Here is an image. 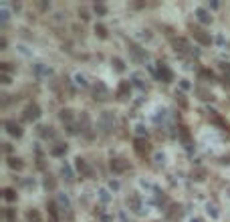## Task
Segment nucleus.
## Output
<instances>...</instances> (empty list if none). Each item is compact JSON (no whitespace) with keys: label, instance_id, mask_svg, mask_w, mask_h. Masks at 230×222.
Segmentation results:
<instances>
[{"label":"nucleus","instance_id":"obj_28","mask_svg":"<svg viewBox=\"0 0 230 222\" xmlns=\"http://www.w3.org/2000/svg\"><path fill=\"white\" fill-rule=\"evenodd\" d=\"M26 218H28V222H41V214H39L36 210H28Z\"/></svg>","mask_w":230,"mask_h":222},{"label":"nucleus","instance_id":"obj_17","mask_svg":"<svg viewBox=\"0 0 230 222\" xmlns=\"http://www.w3.org/2000/svg\"><path fill=\"white\" fill-rule=\"evenodd\" d=\"M8 18H10V6L6 2H2L0 4V24H6Z\"/></svg>","mask_w":230,"mask_h":222},{"label":"nucleus","instance_id":"obj_40","mask_svg":"<svg viewBox=\"0 0 230 222\" xmlns=\"http://www.w3.org/2000/svg\"><path fill=\"white\" fill-rule=\"evenodd\" d=\"M220 67H222V71H224L226 75H230V63H222Z\"/></svg>","mask_w":230,"mask_h":222},{"label":"nucleus","instance_id":"obj_9","mask_svg":"<svg viewBox=\"0 0 230 222\" xmlns=\"http://www.w3.org/2000/svg\"><path fill=\"white\" fill-rule=\"evenodd\" d=\"M194 16H196L198 22H202V24H210V22H212V14H210L204 6H198L196 10H194Z\"/></svg>","mask_w":230,"mask_h":222},{"label":"nucleus","instance_id":"obj_26","mask_svg":"<svg viewBox=\"0 0 230 222\" xmlns=\"http://www.w3.org/2000/svg\"><path fill=\"white\" fill-rule=\"evenodd\" d=\"M93 10H95V14H99V16H105V14H107V6L101 4V2H97L93 6Z\"/></svg>","mask_w":230,"mask_h":222},{"label":"nucleus","instance_id":"obj_2","mask_svg":"<svg viewBox=\"0 0 230 222\" xmlns=\"http://www.w3.org/2000/svg\"><path fill=\"white\" fill-rule=\"evenodd\" d=\"M156 73H157V77H160L163 83H172V81H174V73H172V69H169L166 63H157Z\"/></svg>","mask_w":230,"mask_h":222},{"label":"nucleus","instance_id":"obj_19","mask_svg":"<svg viewBox=\"0 0 230 222\" xmlns=\"http://www.w3.org/2000/svg\"><path fill=\"white\" fill-rule=\"evenodd\" d=\"M206 212L210 214V218H214V220H218L220 218V212H218V206L214 204V202H210L208 206H206Z\"/></svg>","mask_w":230,"mask_h":222},{"label":"nucleus","instance_id":"obj_39","mask_svg":"<svg viewBox=\"0 0 230 222\" xmlns=\"http://www.w3.org/2000/svg\"><path fill=\"white\" fill-rule=\"evenodd\" d=\"M109 188H111V190H115V192H117V190L121 188V184H119V182H117V180H111V182H109Z\"/></svg>","mask_w":230,"mask_h":222},{"label":"nucleus","instance_id":"obj_37","mask_svg":"<svg viewBox=\"0 0 230 222\" xmlns=\"http://www.w3.org/2000/svg\"><path fill=\"white\" fill-rule=\"evenodd\" d=\"M0 69H2V73H10V71H12V65H10V63H2V65H0Z\"/></svg>","mask_w":230,"mask_h":222},{"label":"nucleus","instance_id":"obj_30","mask_svg":"<svg viewBox=\"0 0 230 222\" xmlns=\"http://www.w3.org/2000/svg\"><path fill=\"white\" fill-rule=\"evenodd\" d=\"M95 33L99 34L101 39H105V36H107V28L103 27V24H95Z\"/></svg>","mask_w":230,"mask_h":222},{"label":"nucleus","instance_id":"obj_33","mask_svg":"<svg viewBox=\"0 0 230 222\" xmlns=\"http://www.w3.org/2000/svg\"><path fill=\"white\" fill-rule=\"evenodd\" d=\"M198 95H200V99H206V101L212 99V93H210V91H206V89H202V87L198 89Z\"/></svg>","mask_w":230,"mask_h":222},{"label":"nucleus","instance_id":"obj_41","mask_svg":"<svg viewBox=\"0 0 230 222\" xmlns=\"http://www.w3.org/2000/svg\"><path fill=\"white\" fill-rule=\"evenodd\" d=\"M6 216H8V220L12 222V220H14V210H12V208H6Z\"/></svg>","mask_w":230,"mask_h":222},{"label":"nucleus","instance_id":"obj_34","mask_svg":"<svg viewBox=\"0 0 230 222\" xmlns=\"http://www.w3.org/2000/svg\"><path fill=\"white\" fill-rule=\"evenodd\" d=\"M154 161H156V166H163V164H166V155H163V154H156V155H154Z\"/></svg>","mask_w":230,"mask_h":222},{"label":"nucleus","instance_id":"obj_44","mask_svg":"<svg viewBox=\"0 0 230 222\" xmlns=\"http://www.w3.org/2000/svg\"><path fill=\"white\" fill-rule=\"evenodd\" d=\"M119 222H127V218H125V214H123V212H119Z\"/></svg>","mask_w":230,"mask_h":222},{"label":"nucleus","instance_id":"obj_27","mask_svg":"<svg viewBox=\"0 0 230 222\" xmlns=\"http://www.w3.org/2000/svg\"><path fill=\"white\" fill-rule=\"evenodd\" d=\"M67 152V145H63V143H59V145H54L53 149H51V155H63Z\"/></svg>","mask_w":230,"mask_h":222},{"label":"nucleus","instance_id":"obj_38","mask_svg":"<svg viewBox=\"0 0 230 222\" xmlns=\"http://www.w3.org/2000/svg\"><path fill=\"white\" fill-rule=\"evenodd\" d=\"M45 186H47V188H51V190L54 188V180H53V176H47V180H45Z\"/></svg>","mask_w":230,"mask_h":222},{"label":"nucleus","instance_id":"obj_35","mask_svg":"<svg viewBox=\"0 0 230 222\" xmlns=\"http://www.w3.org/2000/svg\"><path fill=\"white\" fill-rule=\"evenodd\" d=\"M135 133H137V135H143V137H145V135H148V129L143 127V125H135Z\"/></svg>","mask_w":230,"mask_h":222},{"label":"nucleus","instance_id":"obj_24","mask_svg":"<svg viewBox=\"0 0 230 222\" xmlns=\"http://www.w3.org/2000/svg\"><path fill=\"white\" fill-rule=\"evenodd\" d=\"M73 79H75V83H77L79 87H87V77H85L83 73H75Z\"/></svg>","mask_w":230,"mask_h":222},{"label":"nucleus","instance_id":"obj_20","mask_svg":"<svg viewBox=\"0 0 230 222\" xmlns=\"http://www.w3.org/2000/svg\"><path fill=\"white\" fill-rule=\"evenodd\" d=\"M111 65H113L115 71H119V73H123V71H125V63H123L119 57H113V59H111Z\"/></svg>","mask_w":230,"mask_h":222},{"label":"nucleus","instance_id":"obj_10","mask_svg":"<svg viewBox=\"0 0 230 222\" xmlns=\"http://www.w3.org/2000/svg\"><path fill=\"white\" fill-rule=\"evenodd\" d=\"M4 127H6V131L10 135H14V137H20V135H22V127L14 119H8L6 123H4Z\"/></svg>","mask_w":230,"mask_h":222},{"label":"nucleus","instance_id":"obj_13","mask_svg":"<svg viewBox=\"0 0 230 222\" xmlns=\"http://www.w3.org/2000/svg\"><path fill=\"white\" fill-rule=\"evenodd\" d=\"M111 170H113L115 174H121V172L127 170V164H125V160H121V158H113V160H111Z\"/></svg>","mask_w":230,"mask_h":222},{"label":"nucleus","instance_id":"obj_16","mask_svg":"<svg viewBox=\"0 0 230 222\" xmlns=\"http://www.w3.org/2000/svg\"><path fill=\"white\" fill-rule=\"evenodd\" d=\"M135 152L139 155H143V154H148V152H149V143L143 139V137H137V139H135Z\"/></svg>","mask_w":230,"mask_h":222},{"label":"nucleus","instance_id":"obj_36","mask_svg":"<svg viewBox=\"0 0 230 222\" xmlns=\"http://www.w3.org/2000/svg\"><path fill=\"white\" fill-rule=\"evenodd\" d=\"M0 83H2V85H10V75L2 73V75H0Z\"/></svg>","mask_w":230,"mask_h":222},{"label":"nucleus","instance_id":"obj_6","mask_svg":"<svg viewBox=\"0 0 230 222\" xmlns=\"http://www.w3.org/2000/svg\"><path fill=\"white\" fill-rule=\"evenodd\" d=\"M192 34H194V39H196L200 45H210V42H212V36H210L206 30H202V28L192 27Z\"/></svg>","mask_w":230,"mask_h":222},{"label":"nucleus","instance_id":"obj_8","mask_svg":"<svg viewBox=\"0 0 230 222\" xmlns=\"http://www.w3.org/2000/svg\"><path fill=\"white\" fill-rule=\"evenodd\" d=\"M129 53H131V57L135 61H139V63H145L148 61V53H145V48L137 47V45H129Z\"/></svg>","mask_w":230,"mask_h":222},{"label":"nucleus","instance_id":"obj_18","mask_svg":"<svg viewBox=\"0 0 230 222\" xmlns=\"http://www.w3.org/2000/svg\"><path fill=\"white\" fill-rule=\"evenodd\" d=\"M97 198H99V202H103V204H109V202H111V194H109L107 188H99Z\"/></svg>","mask_w":230,"mask_h":222},{"label":"nucleus","instance_id":"obj_7","mask_svg":"<svg viewBox=\"0 0 230 222\" xmlns=\"http://www.w3.org/2000/svg\"><path fill=\"white\" fill-rule=\"evenodd\" d=\"M34 75H36L39 79H48V77L53 75V69L48 67V65H45V63H36V65H34Z\"/></svg>","mask_w":230,"mask_h":222},{"label":"nucleus","instance_id":"obj_25","mask_svg":"<svg viewBox=\"0 0 230 222\" xmlns=\"http://www.w3.org/2000/svg\"><path fill=\"white\" fill-rule=\"evenodd\" d=\"M8 166L12 170H20L22 168V160L20 158H8Z\"/></svg>","mask_w":230,"mask_h":222},{"label":"nucleus","instance_id":"obj_5","mask_svg":"<svg viewBox=\"0 0 230 222\" xmlns=\"http://www.w3.org/2000/svg\"><path fill=\"white\" fill-rule=\"evenodd\" d=\"M39 117H41V107H39L36 103L26 105V109H24V119L26 121H36Z\"/></svg>","mask_w":230,"mask_h":222},{"label":"nucleus","instance_id":"obj_46","mask_svg":"<svg viewBox=\"0 0 230 222\" xmlns=\"http://www.w3.org/2000/svg\"><path fill=\"white\" fill-rule=\"evenodd\" d=\"M228 192H230V188H228Z\"/></svg>","mask_w":230,"mask_h":222},{"label":"nucleus","instance_id":"obj_14","mask_svg":"<svg viewBox=\"0 0 230 222\" xmlns=\"http://www.w3.org/2000/svg\"><path fill=\"white\" fill-rule=\"evenodd\" d=\"M131 85H135L139 91H145V87H148V85H145V77H143L141 73H133L131 75Z\"/></svg>","mask_w":230,"mask_h":222},{"label":"nucleus","instance_id":"obj_45","mask_svg":"<svg viewBox=\"0 0 230 222\" xmlns=\"http://www.w3.org/2000/svg\"><path fill=\"white\" fill-rule=\"evenodd\" d=\"M190 222H202V220H200V218H192Z\"/></svg>","mask_w":230,"mask_h":222},{"label":"nucleus","instance_id":"obj_15","mask_svg":"<svg viewBox=\"0 0 230 222\" xmlns=\"http://www.w3.org/2000/svg\"><path fill=\"white\" fill-rule=\"evenodd\" d=\"M75 168L79 170L83 176H91V168L87 166V161L83 160V158H77V160H75Z\"/></svg>","mask_w":230,"mask_h":222},{"label":"nucleus","instance_id":"obj_23","mask_svg":"<svg viewBox=\"0 0 230 222\" xmlns=\"http://www.w3.org/2000/svg\"><path fill=\"white\" fill-rule=\"evenodd\" d=\"M61 119L67 121V125H71V123H73V111H71V109H63L61 111Z\"/></svg>","mask_w":230,"mask_h":222},{"label":"nucleus","instance_id":"obj_31","mask_svg":"<svg viewBox=\"0 0 230 222\" xmlns=\"http://www.w3.org/2000/svg\"><path fill=\"white\" fill-rule=\"evenodd\" d=\"M4 198H6L8 202H12L14 198H16V192H14L12 188H6V190H4Z\"/></svg>","mask_w":230,"mask_h":222},{"label":"nucleus","instance_id":"obj_3","mask_svg":"<svg viewBox=\"0 0 230 222\" xmlns=\"http://www.w3.org/2000/svg\"><path fill=\"white\" fill-rule=\"evenodd\" d=\"M93 95L97 101H107L109 99V89L105 83H101V81H97L93 85Z\"/></svg>","mask_w":230,"mask_h":222},{"label":"nucleus","instance_id":"obj_22","mask_svg":"<svg viewBox=\"0 0 230 222\" xmlns=\"http://www.w3.org/2000/svg\"><path fill=\"white\" fill-rule=\"evenodd\" d=\"M178 133H180V137H182V141L184 143H186V145H192V139H190V133H188V129L186 127H180V131H178Z\"/></svg>","mask_w":230,"mask_h":222},{"label":"nucleus","instance_id":"obj_32","mask_svg":"<svg viewBox=\"0 0 230 222\" xmlns=\"http://www.w3.org/2000/svg\"><path fill=\"white\" fill-rule=\"evenodd\" d=\"M39 129H41V135H42V137H53V135H54L53 127H39Z\"/></svg>","mask_w":230,"mask_h":222},{"label":"nucleus","instance_id":"obj_43","mask_svg":"<svg viewBox=\"0 0 230 222\" xmlns=\"http://www.w3.org/2000/svg\"><path fill=\"white\" fill-rule=\"evenodd\" d=\"M79 16H81L83 20H87V18H89V14H87V10H79Z\"/></svg>","mask_w":230,"mask_h":222},{"label":"nucleus","instance_id":"obj_42","mask_svg":"<svg viewBox=\"0 0 230 222\" xmlns=\"http://www.w3.org/2000/svg\"><path fill=\"white\" fill-rule=\"evenodd\" d=\"M180 87H182V89H190V83L186 79H182V81H180Z\"/></svg>","mask_w":230,"mask_h":222},{"label":"nucleus","instance_id":"obj_12","mask_svg":"<svg viewBox=\"0 0 230 222\" xmlns=\"http://www.w3.org/2000/svg\"><path fill=\"white\" fill-rule=\"evenodd\" d=\"M57 204H59V210H63V212L69 214V210H71V200H69L67 194H59L57 196Z\"/></svg>","mask_w":230,"mask_h":222},{"label":"nucleus","instance_id":"obj_4","mask_svg":"<svg viewBox=\"0 0 230 222\" xmlns=\"http://www.w3.org/2000/svg\"><path fill=\"white\" fill-rule=\"evenodd\" d=\"M172 45H174V48H176V53H182V55L194 53L192 47H190V42L186 39H174V40H172ZM194 55H198V53H194Z\"/></svg>","mask_w":230,"mask_h":222},{"label":"nucleus","instance_id":"obj_29","mask_svg":"<svg viewBox=\"0 0 230 222\" xmlns=\"http://www.w3.org/2000/svg\"><path fill=\"white\" fill-rule=\"evenodd\" d=\"M57 204L54 202H48V212H51V216H53V220H59V212H57Z\"/></svg>","mask_w":230,"mask_h":222},{"label":"nucleus","instance_id":"obj_1","mask_svg":"<svg viewBox=\"0 0 230 222\" xmlns=\"http://www.w3.org/2000/svg\"><path fill=\"white\" fill-rule=\"evenodd\" d=\"M97 125H99V129H101V131L109 133V131L115 127V117H113V113H111V111H103V113L99 115V119H97Z\"/></svg>","mask_w":230,"mask_h":222},{"label":"nucleus","instance_id":"obj_11","mask_svg":"<svg viewBox=\"0 0 230 222\" xmlns=\"http://www.w3.org/2000/svg\"><path fill=\"white\" fill-rule=\"evenodd\" d=\"M117 95H119V99H127L129 95H131V81H121Z\"/></svg>","mask_w":230,"mask_h":222},{"label":"nucleus","instance_id":"obj_21","mask_svg":"<svg viewBox=\"0 0 230 222\" xmlns=\"http://www.w3.org/2000/svg\"><path fill=\"white\" fill-rule=\"evenodd\" d=\"M61 174L65 176V180H73V168L69 164H63L61 166Z\"/></svg>","mask_w":230,"mask_h":222}]
</instances>
